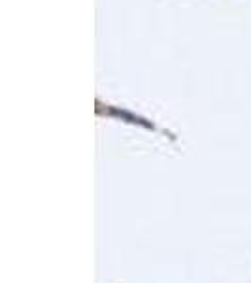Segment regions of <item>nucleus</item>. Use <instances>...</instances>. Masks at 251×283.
I'll return each instance as SVG.
<instances>
[]
</instances>
